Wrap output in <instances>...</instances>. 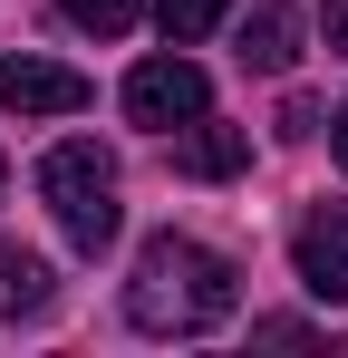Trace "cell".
Instances as JSON below:
<instances>
[{
  "label": "cell",
  "instance_id": "1",
  "mask_svg": "<svg viewBox=\"0 0 348 358\" xmlns=\"http://www.w3.org/2000/svg\"><path fill=\"white\" fill-rule=\"evenodd\" d=\"M232 310H242V281H232V262L213 242L194 233H155L136 252V281H126V320L145 329V339H203V329H223Z\"/></svg>",
  "mask_w": 348,
  "mask_h": 358
},
{
  "label": "cell",
  "instance_id": "2",
  "mask_svg": "<svg viewBox=\"0 0 348 358\" xmlns=\"http://www.w3.org/2000/svg\"><path fill=\"white\" fill-rule=\"evenodd\" d=\"M39 203L58 213V233L78 242V252H107L116 242V165L87 145V136L39 155Z\"/></svg>",
  "mask_w": 348,
  "mask_h": 358
},
{
  "label": "cell",
  "instance_id": "3",
  "mask_svg": "<svg viewBox=\"0 0 348 358\" xmlns=\"http://www.w3.org/2000/svg\"><path fill=\"white\" fill-rule=\"evenodd\" d=\"M213 107V78L194 59H136L126 68V117L136 126H155V136H174V126H194Z\"/></svg>",
  "mask_w": 348,
  "mask_h": 358
},
{
  "label": "cell",
  "instance_id": "4",
  "mask_svg": "<svg viewBox=\"0 0 348 358\" xmlns=\"http://www.w3.org/2000/svg\"><path fill=\"white\" fill-rule=\"evenodd\" d=\"M290 262H300L310 300H348V203H310L290 233Z\"/></svg>",
  "mask_w": 348,
  "mask_h": 358
},
{
  "label": "cell",
  "instance_id": "5",
  "mask_svg": "<svg viewBox=\"0 0 348 358\" xmlns=\"http://www.w3.org/2000/svg\"><path fill=\"white\" fill-rule=\"evenodd\" d=\"M0 107H20V117H78L87 78L58 68V59H0Z\"/></svg>",
  "mask_w": 348,
  "mask_h": 358
},
{
  "label": "cell",
  "instance_id": "6",
  "mask_svg": "<svg viewBox=\"0 0 348 358\" xmlns=\"http://www.w3.org/2000/svg\"><path fill=\"white\" fill-rule=\"evenodd\" d=\"M174 165H184V175H203V184H223V175H242V165H252V136H242V126L194 117V136L174 145Z\"/></svg>",
  "mask_w": 348,
  "mask_h": 358
},
{
  "label": "cell",
  "instance_id": "7",
  "mask_svg": "<svg viewBox=\"0 0 348 358\" xmlns=\"http://www.w3.org/2000/svg\"><path fill=\"white\" fill-rule=\"evenodd\" d=\"M300 59V20H290V0H261L252 20H242V68H261V78H281Z\"/></svg>",
  "mask_w": 348,
  "mask_h": 358
},
{
  "label": "cell",
  "instance_id": "8",
  "mask_svg": "<svg viewBox=\"0 0 348 358\" xmlns=\"http://www.w3.org/2000/svg\"><path fill=\"white\" fill-rule=\"evenodd\" d=\"M39 310H49V262L0 242V320H39Z\"/></svg>",
  "mask_w": 348,
  "mask_h": 358
},
{
  "label": "cell",
  "instance_id": "9",
  "mask_svg": "<svg viewBox=\"0 0 348 358\" xmlns=\"http://www.w3.org/2000/svg\"><path fill=\"white\" fill-rule=\"evenodd\" d=\"M223 10H232V0H155V20H165V39H174V49L213 39V29H223Z\"/></svg>",
  "mask_w": 348,
  "mask_h": 358
},
{
  "label": "cell",
  "instance_id": "10",
  "mask_svg": "<svg viewBox=\"0 0 348 358\" xmlns=\"http://www.w3.org/2000/svg\"><path fill=\"white\" fill-rule=\"evenodd\" d=\"M58 10H68L78 29H97V39H116V29H136V10H145V0H58Z\"/></svg>",
  "mask_w": 348,
  "mask_h": 358
},
{
  "label": "cell",
  "instance_id": "11",
  "mask_svg": "<svg viewBox=\"0 0 348 358\" xmlns=\"http://www.w3.org/2000/svg\"><path fill=\"white\" fill-rule=\"evenodd\" d=\"M319 29H329V49L348 59V0H319Z\"/></svg>",
  "mask_w": 348,
  "mask_h": 358
},
{
  "label": "cell",
  "instance_id": "12",
  "mask_svg": "<svg viewBox=\"0 0 348 358\" xmlns=\"http://www.w3.org/2000/svg\"><path fill=\"white\" fill-rule=\"evenodd\" d=\"M329 145H339V165H348V107H339V126H329Z\"/></svg>",
  "mask_w": 348,
  "mask_h": 358
},
{
  "label": "cell",
  "instance_id": "13",
  "mask_svg": "<svg viewBox=\"0 0 348 358\" xmlns=\"http://www.w3.org/2000/svg\"><path fill=\"white\" fill-rule=\"evenodd\" d=\"M0 194H10V165H0Z\"/></svg>",
  "mask_w": 348,
  "mask_h": 358
}]
</instances>
